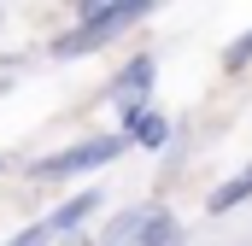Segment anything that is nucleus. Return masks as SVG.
<instances>
[{
	"instance_id": "obj_1",
	"label": "nucleus",
	"mask_w": 252,
	"mask_h": 246,
	"mask_svg": "<svg viewBox=\"0 0 252 246\" xmlns=\"http://www.w3.org/2000/svg\"><path fill=\"white\" fill-rule=\"evenodd\" d=\"M147 12H153V6H135V0H129V6H82V24H76L70 35L53 41V53H59V59H76V53L100 47L106 35H118V30H129V24H141Z\"/></svg>"
},
{
	"instance_id": "obj_2",
	"label": "nucleus",
	"mask_w": 252,
	"mask_h": 246,
	"mask_svg": "<svg viewBox=\"0 0 252 246\" xmlns=\"http://www.w3.org/2000/svg\"><path fill=\"white\" fill-rule=\"evenodd\" d=\"M124 147H129L124 135H100V141L64 147V153H53V158H41V164H35V176L47 182V176H76V170H100V164H112V158H118Z\"/></svg>"
},
{
	"instance_id": "obj_3",
	"label": "nucleus",
	"mask_w": 252,
	"mask_h": 246,
	"mask_svg": "<svg viewBox=\"0 0 252 246\" xmlns=\"http://www.w3.org/2000/svg\"><path fill=\"white\" fill-rule=\"evenodd\" d=\"M112 241H141V246H176V241H182V229H176V217H170V211H129L124 223L112 229Z\"/></svg>"
},
{
	"instance_id": "obj_4",
	"label": "nucleus",
	"mask_w": 252,
	"mask_h": 246,
	"mask_svg": "<svg viewBox=\"0 0 252 246\" xmlns=\"http://www.w3.org/2000/svg\"><path fill=\"white\" fill-rule=\"evenodd\" d=\"M147 88H153V59L141 53V59H129L124 70H118V82H112V100L124 106V118L129 112H147Z\"/></svg>"
},
{
	"instance_id": "obj_5",
	"label": "nucleus",
	"mask_w": 252,
	"mask_h": 246,
	"mask_svg": "<svg viewBox=\"0 0 252 246\" xmlns=\"http://www.w3.org/2000/svg\"><path fill=\"white\" fill-rule=\"evenodd\" d=\"M88 211H94V193H76V199H64L53 217H41V235H47V241H59V235H70V229H76Z\"/></svg>"
},
{
	"instance_id": "obj_6",
	"label": "nucleus",
	"mask_w": 252,
	"mask_h": 246,
	"mask_svg": "<svg viewBox=\"0 0 252 246\" xmlns=\"http://www.w3.org/2000/svg\"><path fill=\"white\" fill-rule=\"evenodd\" d=\"M124 141H141V147H164L170 141V123L158 118V112H129V135Z\"/></svg>"
},
{
	"instance_id": "obj_7",
	"label": "nucleus",
	"mask_w": 252,
	"mask_h": 246,
	"mask_svg": "<svg viewBox=\"0 0 252 246\" xmlns=\"http://www.w3.org/2000/svg\"><path fill=\"white\" fill-rule=\"evenodd\" d=\"M241 199H252V164H247V170H235L229 182L211 193V211H229V205H241Z\"/></svg>"
},
{
	"instance_id": "obj_8",
	"label": "nucleus",
	"mask_w": 252,
	"mask_h": 246,
	"mask_svg": "<svg viewBox=\"0 0 252 246\" xmlns=\"http://www.w3.org/2000/svg\"><path fill=\"white\" fill-rule=\"evenodd\" d=\"M247 59H252V35H247V41H235V47H229V70H241Z\"/></svg>"
},
{
	"instance_id": "obj_9",
	"label": "nucleus",
	"mask_w": 252,
	"mask_h": 246,
	"mask_svg": "<svg viewBox=\"0 0 252 246\" xmlns=\"http://www.w3.org/2000/svg\"><path fill=\"white\" fill-rule=\"evenodd\" d=\"M64 246H94V241H82V235H76V241H64Z\"/></svg>"
}]
</instances>
